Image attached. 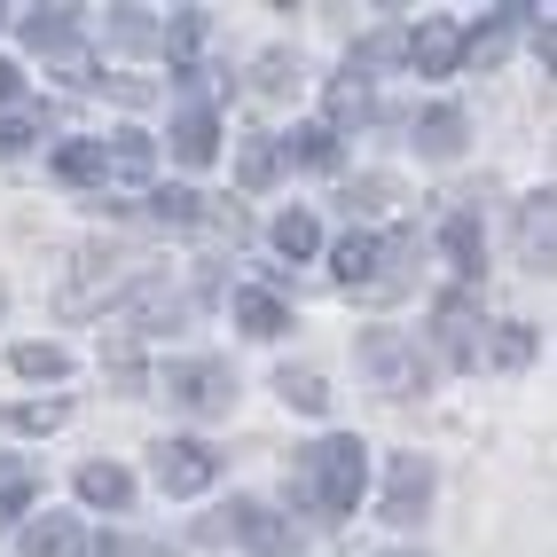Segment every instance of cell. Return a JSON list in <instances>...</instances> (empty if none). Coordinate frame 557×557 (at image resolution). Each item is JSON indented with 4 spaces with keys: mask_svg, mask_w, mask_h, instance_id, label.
<instances>
[{
    "mask_svg": "<svg viewBox=\"0 0 557 557\" xmlns=\"http://www.w3.org/2000/svg\"><path fill=\"white\" fill-rule=\"evenodd\" d=\"M150 220H158V228H197V220H205V197H197V189H158V197H150Z\"/></svg>",
    "mask_w": 557,
    "mask_h": 557,
    "instance_id": "25",
    "label": "cell"
},
{
    "mask_svg": "<svg viewBox=\"0 0 557 557\" xmlns=\"http://www.w3.org/2000/svg\"><path fill=\"white\" fill-rule=\"evenodd\" d=\"M165 400L189 408V417H228L236 369H228V361H173V369H165Z\"/></svg>",
    "mask_w": 557,
    "mask_h": 557,
    "instance_id": "4",
    "label": "cell"
},
{
    "mask_svg": "<svg viewBox=\"0 0 557 557\" xmlns=\"http://www.w3.org/2000/svg\"><path fill=\"white\" fill-rule=\"evenodd\" d=\"M510 16H518V9H503V16H495L487 32H471V40H463V55H471V63H487V71H495V63L510 55Z\"/></svg>",
    "mask_w": 557,
    "mask_h": 557,
    "instance_id": "30",
    "label": "cell"
},
{
    "mask_svg": "<svg viewBox=\"0 0 557 557\" xmlns=\"http://www.w3.org/2000/svg\"><path fill=\"white\" fill-rule=\"evenodd\" d=\"M361 487H369V448L361 440H322V448H307L299 471H290V503H307L322 518H354Z\"/></svg>",
    "mask_w": 557,
    "mask_h": 557,
    "instance_id": "2",
    "label": "cell"
},
{
    "mask_svg": "<svg viewBox=\"0 0 557 557\" xmlns=\"http://www.w3.org/2000/svg\"><path fill=\"white\" fill-rule=\"evenodd\" d=\"M173 158H181V165H212V158H220V119H212L205 102H189V110L173 119Z\"/></svg>",
    "mask_w": 557,
    "mask_h": 557,
    "instance_id": "10",
    "label": "cell"
},
{
    "mask_svg": "<svg viewBox=\"0 0 557 557\" xmlns=\"http://www.w3.org/2000/svg\"><path fill=\"white\" fill-rule=\"evenodd\" d=\"M220 534H236L251 557H299V534H290V518H275L268 503H251V495L228 503V527H220Z\"/></svg>",
    "mask_w": 557,
    "mask_h": 557,
    "instance_id": "5",
    "label": "cell"
},
{
    "mask_svg": "<svg viewBox=\"0 0 557 557\" xmlns=\"http://www.w3.org/2000/svg\"><path fill=\"white\" fill-rule=\"evenodd\" d=\"M408 259H417V236H408V228L377 244V283H369V299H393V290L408 283Z\"/></svg>",
    "mask_w": 557,
    "mask_h": 557,
    "instance_id": "18",
    "label": "cell"
},
{
    "mask_svg": "<svg viewBox=\"0 0 557 557\" xmlns=\"http://www.w3.org/2000/svg\"><path fill=\"white\" fill-rule=\"evenodd\" d=\"M32 134H40V119H32V110H0V158H16Z\"/></svg>",
    "mask_w": 557,
    "mask_h": 557,
    "instance_id": "36",
    "label": "cell"
},
{
    "mask_svg": "<svg viewBox=\"0 0 557 557\" xmlns=\"http://www.w3.org/2000/svg\"><path fill=\"white\" fill-rule=\"evenodd\" d=\"M314 244H322L314 212H283V220H275V251H283V259H307Z\"/></svg>",
    "mask_w": 557,
    "mask_h": 557,
    "instance_id": "29",
    "label": "cell"
},
{
    "mask_svg": "<svg viewBox=\"0 0 557 557\" xmlns=\"http://www.w3.org/2000/svg\"><path fill=\"white\" fill-rule=\"evenodd\" d=\"M71 417L63 400H24V408H0V432H55Z\"/></svg>",
    "mask_w": 557,
    "mask_h": 557,
    "instance_id": "27",
    "label": "cell"
},
{
    "mask_svg": "<svg viewBox=\"0 0 557 557\" xmlns=\"http://www.w3.org/2000/svg\"><path fill=\"white\" fill-rule=\"evenodd\" d=\"M408 63H417L424 79H448V71L463 63V32H456L448 16H432V24H417V32H408Z\"/></svg>",
    "mask_w": 557,
    "mask_h": 557,
    "instance_id": "8",
    "label": "cell"
},
{
    "mask_svg": "<svg viewBox=\"0 0 557 557\" xmlns=\"http://www.w3.org/2000/svg\"><path fill=\"white\" fill-rule=\"evenodd\" d=\"M290 158H299L307 173H330L338 165V126H299L290 134Z\"/></svg>",
    "mask_w": 557,
    "mask_h": 557,
    "instance_id": "23",
    "label": "cell"
},
{
    "mask_svg": "<svg viewBox=\"0 0 557 557\" xmlns=\"http://www.w3.org/2000/svg\"><path fill=\"white\" fill-rule=\"evenodd\" d=\"M24 557H87V527H79V518H32V527H24Z\"/></svg>",
    "mask_w": 557,
    "mask_h": 557,
    "instance_id": "11",
    "label": "cell"
},
{
    "mask_svg": "<svg viewBox=\"0 0 557 557\" xmlns=\"http://www.w3.org/2000/svg\"><path fill=\"white\" fill-rule=\"evenodd\" d=\"M463 134H471V126H463V110H456V102H440V110H424V119H417V150H424V158H456V150H463Z\"/></svg>",
    "mask_w": 557,
    "mask_h": 557,
    "instance_id": "12",
    "label": "cell"
},
{
    "mask_svg": "<svg viewBox=\"0 0 557 557\" xmlns=\"http://www.w3.org/2000/svg\"><path fill=\"white\" fill-rule=\"evenodd\" d=\"M299 87V55H259V95H290Z\"/></svg>",
    "mask_w": 557,
    "mask_h": 557,
    "instance_id": "35",
    "label": "cell"
},
{
    "mask_svg": "<svg viewBox=\"0 0 557 557\" xmlns=\"http://www.w3.org/2000/svg\"><path fill=\"white\" fill-rule=\"evenodd\" d=\"M330 268H338L346 290H369V283H377V236H346L338 251H330Z\"/></svg>",
    "mask_w": 557,
    "mask_h": 557,
    "instance_id": "16",
    "label": "cell"
},
{
    "mask_svg": "<svg viewBox=\"0 0 557 557\" xmlns=\"http://www.w3.org/2000/svg\"><path fill=\"white\" fill-rule=\"evenodd\" d=\"M518 251H527V268H549V189L518 212Z\"/></svg>",
    "mask_w": 557,
    "mask_h": 557,
    "instance_id": "22",
    "label": "cell"
},
{
    "mask_svg": "<svg viewBox=\"0 0 557 557\" xmlns=\"http://www.w3.org/2000/svg\"><path fill=\"white\" fill-rule=\"evenodd\" d=\"M393 63H408V32H400V24L369 32V40L354 48V63H346V79H361V71H393Z\"/></svg>",
    "mask_w": 557,
    "mask_h": 557,
    "instance_id": "15",
    "label": "cell"
},
{
    "mask_svg": "<svg viewBox=\"0 0 557 557\" xmlns=\"http://www.w3.org/2000/svg\"><path fill=\"white\" fill-rule=\"evenodd\" d=\"M205 32H212V24H205V9H181L173 24H158V48H165V55H181V63H189V55L205 48Z\"/></svg>",
    "mask_w": 557,
    "mask_h": 557,
    "instance_id": "24",
    "label": "cell"
},
{
    "mask_svg": "<svg viewBox=\"0 0 557 557\" xmlns=\"http://www.w3.org/2000/svg\"><path fill=\"white\" fill-rule=\"evenodd\" d=\"M71 16H79V9H32V16H24V48H40V55H71V32H79Z\"/></svg>",
    "mask_w": 557,
    "mask_h": 557,
    "instance_id": "14",
    "label": "cell"
},
{
    "mask_svg": "<svg viewBox=\"0 0 557 557\" xmlns=\"http://www.w3.org/2000/svg\"><path fill=\"white\" fill-rule=\"evenodd\" d=\"M385 205H400V181L393 173H361L346 189V212H385Z\"/></svg>",
    "mask_w": 557,
    "mask_h": 557,
    "instance_id": "28",
    "label": "cell"
},
{
    "mask_svg": "<svg viewBox=\"0 0 557 557\" xmlns=\"http://www.w3.org/2000/svg\"><path fill=\"white\" fill-rule=\"evenodd\" d=\"M440 354H448V361H479V322H471L463 299L440 307Z\"/></svg>",
    "mask_w": 557,
    "mask_h": 557,
    "instance_id": "19",
    "label": "cell"
},
{
    "mask_svg": "<svg viewBox=\"0 0 557 557\" xmlns=\"http://www.w3.org/2000/svg\"><path fill=\"white\" fill-rule=\"evenodd\" d=\"M0 307H9V290H0Z\"/></svg>",
    "mask_w": 557,
    "mask_h": 557,
    "instance_id": "40",
    "label": "cell"
},
{
    "mask_svg": "<svg viewBox=\"0 0 557 557\" xmlns=\"http://www.w3.org/2000/svg\"><path fill=\"white\" fill-rule=\"evenodd\" d=\"M79 503H102V510H126L134 503V479L119 463H87L79 471Z\"/></svg>",
    "mask_w": 557,
    "mask_h": 557,
    "instance_id": "17",
    "label": "cell"
},
{
    "mask_svg": "<svg viewBox=\"0 0 557 557\" xmlns=\"http://www.w3.org/2000/svg\"><path fill=\"white\" fill-rule=\"evenodd\" d=\"M150 268H158V259L141 251V244H95V251H79V275L55 290V314H63V322H87V314H102V307H119L126 290L150 283Z\"/></svg>",
    "mask_w": 557,
    "mask_h": 557,
    "instance_id": "1",
    "label": "cell"
},
{
    "mask_svg": "<svg viewBox=\"0 0 557 557\" xmlns=\"http://www.w3.org/2000/svg\"><path fill=\"white\" fill-rule=\"evenodd\" d=\"M220 479V456L205 440H158V487L165 495H205Z\"/></svg>",
    "mask_w": 557,
    "mask_h": 557,
    "instance_id": "6",
    "label": "cell"
},
{
    "mask_svg": "<svg viewBox=\"0 0 557 557\" xmlns=\"http://www.w3.org/2000/svg\"><path fill=\"white\" fill-rule=\"evenodd\" d=\"M110 40H119V48H158L150 9H110Z\"/></svg>",
    "mask_w": 557,
    "mask_h": 557,
    "instance_id": "31",
    "label": "cell"
},
{
    "mask_svg": "<svg viewBox=\"0 0 557 557\" xmlns=\"http://www.w3.org/2000/svg\"><path fill=\"white\" fill-rule=\"evenodd\" d=\"M275 393L299 408V417H322L330 408V385H322V369H275Z\"/></svg>",
    "mask_w": 557,
    "mask_h": 557,
    "instance_id": "21",
    "label": "cell"
},
{
    "mask_svg": "<svg viewBox=\"0 0 557 557\" xmlns=\"http://www.w3.org/2000/svg\"><path fill=\"white\" fill-rule=\"evenodd\" d=\"M63 181H102V141H71V150L55 158Z\"/></svg>",
    "mask_w": 557,
    "mask_h": 557,
    "instance_id": "34",
    "label": "cell"
},
{
    "mask_svg": "<svg viewBox=\"0 0 557 557\" xmlns=\"http://www.w3.org/2000/svg\"><path fill=\"white\" fill-rule=\"evenodd\" d=\"M236 322L251 330V338H275V330H290V314H283L275 290H236Z\"/></svg>",
    "mask_w": 557,
    "mask_h": 557,
    "instance_id": "20",
    "label": "cell"
},
{
    "mask_svg": "<svg viewBox=\"0 0 557 557\" xmlns=\"http://www.w3.org/2000/svg\"><path fill=\"white\" fill-rule=\"evenodd\" d=\"M275 165H283V150H275L268 134H251V141H244V158H236V181H244V189H268Z\"/></svg>",
    "mask_w": 557,
    "mask_h": 557,
    "instance_id": "26",
    "label": "cell"
},
{
    "mask_svg": "<svg viewBox=\"0 0 557 557\" xmlns=\"http://www.w3.org/2000/svg\"><path fill=\"white\" fill-rule=\"evenodd\" d=\"M158 173V150H150V134H110L102 141V181H126V189H141V181Z\"/></svg>",
    "mask_w": 557,
    "mask_h": 557,
    "instance_id": "9",
    "label": "cell"
},
{
    "mask_svg": "<svg viewBox=\"0 0 557 557\" xmlns=\"http://www.w3.org/2000/svg\"><path fill=\"white\" fill-rule=\"evenodd\" d=\"M440 244H448L456 275H479V268H487V236H479V220H471V212H448V228H440Z\"/></svg>",
    "mask_w": 557,
    "mask_h": 557,
    "instance_id": "13",
    "label": "cell"
},
{
    "mask_svg": "<svg viewBox=\"0 0 557 557\" xmlns=\"http://www.w3.org/2000/svg\"><path fill=\"white\" fill-rule=\"evenodd\" d=\"M424 510H432V456H393V471H385V518H393V527H417Z\"/></svg>",
    "mask_w": 557,
    "mask_h": 557,
    "instance_id": "7",
    "label": "cell"
},
{
    "mask_svg": "<svg viewBox=\"0 0 557 557\" xmlns=\"http://www.w3.org/2000/svg\"><path fill=\"white\" fill-rule=\"evenodd\" d=\"M0 16H9V9H0Z\"/></svg>",
    "mask_w": 557,
    "mask_h": 557,
    "instance_id": "42",
    "label": "cell"
},
{
    "mask_svg": "<svg viewBox=\"0 0 557 557\" xmlns=\"http://www.w3.org/2000/svg\"><path fill=\"white\" fill-rule=\"evenodd\" d=\"M24 510H32V479H9V487H0V534H9Z\"/></svg>",
    "mask_w": 557,
    "mask_h": 557,
    "instance_id": "37",
    "label": "cell"
},
{
    "mask_svg": "<svg viewBox=\"0 0 557 557\" xmlns=\"http://www.w3.org/2000/svg\"><path fill=\"white\" fill-rule=\"evenodd\" d=\"M330 110H338V119H361V110H369V95H361V79H346L338 95H330Z\"/></svg>",
    "mask_w": 557,
    "mask_h": 557,
    "instance_id": "38",
    "label": "cell"
},
{
    "mask_svg": "<svg viewBox=\"0 0 557 557\" xmlns=\"http://www.w3.org/2000/svg\"><path fill=\"white\" fill-rule=\"evenodd\" d=\"M9 361H16V377H63V369H71L63 346H16Z\"/></svg>",
    "mask_w": 557,
    "mask_h": 557,
    "instance_id": "32",
    "label": "cell"
},
{
    "mask_svg": "<svg viewBox=\"0 0 557 557\" xmlns=\"http://www.w3.org/2000/svg\"><path fill=\"white\" fill-rule=\"evenodd\" d=\"M361 369L377 377L385 400H408L432 385V361L417 354V338H400V330H361Z\"/></svg>",
    "mask_w": 557,
    "mask_h": 557,
    "instance_id": "3",
    "label": "cell"
},
{
    "mask_svg": "<svg viewBox=\"0 0 557 557\" xmlns=\"http://www.w3.org/2000/svg\"><path fill=\"white\" fill-rule=\"evenodd\" d=\"M495 361H503V369L534 361V330H527V322H495Z\"/></svg>",
    "mask_w": 557,
    "mask_h": 557,
    "instance_id": "33",
    "label": "cell"
},
{
    "mask_svg": "<svg viewBox=\"0 0 557 557\" xmlns=\"http://www.w3.org/2000/svg\"><path fill=\"white\" fill-rule=\"evenodd\" d=\"M0 102H16V63H0Z\"/></svg>",
    "mask_w": 557,
    "mask_h": 557,
    "instance_id": "39",
    "label": "cell"
},
{
    "mask_svg": "<svg viewBox=\"0 0 557 557\" xmlns=\"http://www.w3.org/2000/svg\"><path fill=\"white\" fill-rule=\"evenodd\" d=\"M393 557H408V549H393Z\"/></svg>",
    "mask_w": 557,
    "mask_h": 557,
    "instance_id": "41",
    "label": "cell"
}]
</instances>
